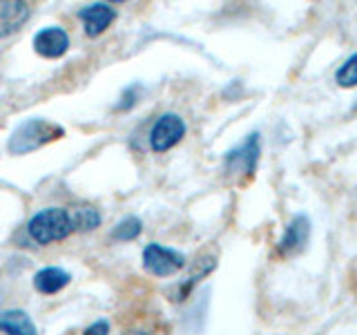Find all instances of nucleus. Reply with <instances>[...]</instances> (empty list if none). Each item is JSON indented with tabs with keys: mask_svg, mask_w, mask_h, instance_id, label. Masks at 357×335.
Returning a JSON list of instances; mask_svg holds the SVG:
<instances>
[{
	"mask_svg": "<svg viewBox=\"0 0 357 335\" xmlns=\"http://www.w3.org/2000/svg\"><path fill=\"white\" fill-rule=\"evenodd\" d=\"M61 137H65V128L59 126V123L47 121V119H40V117H33L22 121L20 126H16L9 134V141H7V150L16 156L22 154H29V152H36L40 148H45L47 143L59 141Z\"/></svg>",
	"mask_w": 357,
	"mask_h": 335,
	"instance_id": "nucleus-1",
	"label": "nucleus"
},
{
	"mask_svg": "<svg viewBox=\"0 0 357 335\" xmlns=\"http://www.w3.org/2000/svg\"><path fill=\"white\" fill-rule=\"evenodd\" d=\"M141 94H143V87H141L139 83L128 85V87L121 92V96H119L116 110H119V112H130L132 107H137V103L141 100Z\"/></svg>",
	"mask_w": 357,
	"mask_h": 335,
	"instance_id": "nucleus-16",
	"label": "nucleus"
},
{
	"mask_svg": "<svg viewBox=\"0 0 357 335\" xmlns=\"http://www.w3.org/2000/svg\"><path fill=\"white\" fill-rule=\"evenodd\" d=\"M0 331H3V333H14V335H36L38 333L33 320L27 315L25 311H20V308L0 313Z\"/></svg>",
	"mask_w": 357,
	"mask_h": 335,
	"instance_id": "nucleus-12",
	"label": "nucleus"
},
{
	"mask_svg": "<svg viewBox=\"0 0 357 335\" xmlns=\"http://www.w3.org/2000/svg\"><path fill=\"white\" fill-rule=\"evenodd\" d=\"M72 215H74L76 230H81V232H92L100 226V221H103V215H100L98 208L94 206H76L72 208Z\"/></svg>",
	"mask_w": 357,
	"mask_h": 335,
	"instance_id": "nucleus-13",
	"label": "nucleus"
},
{
	"mask_svg": "<svg viewBox=\"0 0 357 335\" xmlns=\"http://www.w3.org/2000/svg\"><path fill=\"white\" fill-rule=\"evenodd\" d=\"M261 159V139L259 132H250L239 145H234L232 150L223 156V172L228 177H241L250 179L257 172V165Z\"/></svg>",
	"mask_w": 357,
	"mask_h": 335,
	"instance_id": "nucleus-3",
	"label": "nucleus"
},
{
	"mask_svg": "<svg viewBox=\"0 0 357 335\" xmlns=\"http://www.w3.org/2000/svg\"><path fill=\"white\" fill-rule=\"evenodd\" d=\"M72 282V273H67L61 266H45L33 275V288L40 295H56Z\"/></svg>",
	"mask_w": 357,
	"mask_h": 335,
	"instance_id": "nucleus-11",
	"label": "nucleus"
},
{
	"mask_svg": "<svg viewBox=\"0 0 357 335\" xmlns=\"http://www.w3.org/2000/svg\"><path fill=\"white\" fill-rule=\"evenodd\" d=\"M74 232H76L74 215L70 208H63V206L45 208L27 221V234L38 246L63 241Z\"/></svg>",
	"mask_w": 357,
	"mask_h": 335,
	"instance_id": "nucleus-2",
	"label": "nucleus"
},
{
	"mask_svg": "<svg viewBox=\"0 0 357 335\" xmlns=\"http://www.w3.org/2000/svg\"><path fill=\"white\" fill-rule=\"evenodd\" d=\"M143 268L154 277H172L183 271L188 260L181 251L167 248L163 244H148L143 248Z\"/></svg>",
	"mask_w": 357,
	"mask_h": 335,
	"instance_id": "nucleus-4",
	"label": "nucleus"
},
{
	"mask_svg": "<svg viewBox=\"0 0 357 335\" xmlns=\"http://www.w3.org/2000/svg\"><path fill=\"white\" fill-rule=\"evenodd\" d=\"M141 232H143V221L139 217L130 215L126 219H121L116 226L112 228L109 237L114 239V241H123V244H126V241H134Z\"/></svg>",
	"mask_w": 357,
	"mask_h": 335,
	"instance_id": "nucleus-14",
	"label": "nucleus"
},
{
	"mask_svg": "<svg viewBox=\"0 0 357 335\" xmlns=\"http://www.w3.org/2000/svg\"><path fill=\"white\" fill-rule=\"evenodd\" d=\"M335 83L344 89L357 87V52L351 54L349 59L340 65V70L335 72Z\"/></svg>",
	"mask_w": 357,
	"mask_h": 335,
	"instance_id": "nucleus-15",
	"label": "nucleus"
},
{
	"mask_svg": "<svg viewBox=\"0 0 357 335\" xmlns=\"http://www.w3.org/2000/svg\"><path fill=\"white\" fill-rule=\"evenodd\" d=\"M185 121L174 114V112H165L150 130V148L156 154H163L167 150H172L176 143H181L185 137Z\"/></svg>",
	"mask_w": 357,
	"mask_h": 335,
	"instance_id": "nucleus-5",
	"label": "nucleus"
},
{
	"mask_svg": "<svg viewBox=\"0 0 357 335\" xmlns=\"http://www.w3.org/2000/svg\"><path fill=\"white\" fill-rule=\"evenodd\" d=\"M310 232H312V226H310V219L308 215H295L293 219L288 221V226L284 228V234L282 239L277 244V253L282 257H297L301 255L306 248H308V241H310Z\"/></svg>",
	"mask_w": 357,
	"mask_h": 335,
	"instance_id": "nucleus-6",
	"label": "nucleus"
},
{
	"mask_svg": "<svg viewBox=\"0 0 357 335\" xmlns=\"http://www.w3.org/2000/svg\"><path fill=\"white\" fill-rule=\"evenodd\" d=\"M87 335H103V333H109V322L107 320H96L94 324H89L85 329Z\"/></svg>",
	"mask_w": 357,
	"mask_h": 335,
	"instance_id": "nucleus-17",
	"label": "nucleus"
},
{
	"mask_svg": "<svg viewBox=\"0 0 357 335\" xmlns=\"http://www.w3.org/2000/svg\"><path fill=\"white\" fill-rule=\"evenodd\" d=\"M78 18L83 20V27H85L87 36L96 38L116 20V11L109 3H92V5H87L78 11Z\"/></svg>",
	"mask_w": 357,
	"mask_h": 335,
	"instance_id": "nucleus-8",
	"label": "nucleus"
},
{
	"mask_svg": "<svg viewBox=\"0 0 357 335\" xmlns=\"http://www.w3.org/2000/svg\"><path fill=\"white\" fill-rule=\"evenodd\" d=\"M105 3H126V0H105Z\"/></svg>",
	"mask_w": 357,
	"mask_h": 335,
	"instance_id": "nucleus-18",
	"label": "nucleus"
},
{
	"mask_svg": "<svg viewBox=\"0 0 357 335\" xmlns=\"http://www.w3.org/2000/svg\"><path fill=\"white\" fill-rule=\"evenodd\" d=\"M217 268V257L215 255H204V257H199V260L195 262L192 266V273H190L188 277H183L181 282L176 284L174 288V302H183L185 297H190V293H192V288L201 282L204 277H208L212 271Z\"/></svg>",
	"mask_w": 357,
	"mask_h": 335,
	"instance_id": "nucleus-10",
	"label": "nucleus"
},
{
	"mask_svg": "<svg viewBox=\"0 0 357 335\" xmlns=\"http://www.w3.org/2000/svg\"><path fill=\"white\" fill-rule=\"evenodd\" d=\"M31 47L43 59H63V56L70 52V34L63 27L52 25V27H43L36 31V36L31 40Z\"/></svg>",
	"mask_w": 357,
	"mask_h": 335,
	"instance_id": "nucleus-7",
	"label": "nucleus"
},
{
	"mask_svg": "<svg viewBox=\"0 0 357 335\" xmlns=\"http://www.w3.org/2000/svg\"><path fill=\"white\" fill-rule=\"evenodd\" d=\"M27 0H0V38L16 34L29 20Z\"/></svg>",
	"mask_w": 357,
	"mask_h": 335,
	"instance_id": "nucleus-9",
	"label": "nucleus"
}]
</instances>
